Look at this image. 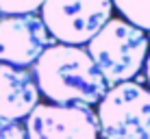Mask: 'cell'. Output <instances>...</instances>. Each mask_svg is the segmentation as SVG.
Instances as JSON below:
<instances>
[{
	"instance_id": "1",
	"label": "cell",
	"mask_w": 150,
	"mask_h": 139,
	"mask_svg": "<svg viewBox=\"0 0 150 139\" xmlns=\"http://www.w3.org/2000/svg\"><path fill=\"white\" fill-rule=\"evenodd\" d=\"M33 76L39 94L59 107L98 104L109 89L87 50L79 46H48L35 61Z\"/></svg>"
},
{
	"instance_id": "2",
	"label": "cell",
	"mask_w": 150,
	"mask_h": 139,
	"mask_svg": "<svg viewBox=\"0 0 150 139\" xmlns=\"http://www.w3.org/2000/svg\"><path fill=\"white\" fill-rule=\"evenodd\" d=\"M148 50L150 39L146 30L122 18H111L87 44V54L96 63L107 87L131 83V78H135L146 65Z\"/></svg>"
},
{
	"instance_id": "3",
	"label": "cell",
	"mask_w": 150,
	"mask_h": 139,
	"mask_svg": "<svg viewBox=\"0 0 150 139\" xmlns=\"http://www.w3.org/2000/svg\"><path fill=\"white\" fill-rule=\"evenodd\" d=\"M96 117L102 139H150V89L137 83L109 87Z\"/></svg>"
},
{
	"instance_id": "4",
	"label": "cell",
	"mask_w": 150,
	"mask_h": 139,
	"mask_svg": "<svg viewBox=\"0 0 150 139\" xmlns=\"http://www.w3.org/2000/svg\"><path fill=\"white\" fill-rule=\"evenodd\" d=\"M41 11L48 35L63 46L89 44L111 20V0H46Z\"/></svg>"
},
{
	"instance_id": "5",
	"label": "cell",
	"mask_w": 150,
	"mask_h": 139,
	"mask_svg": "<svg viewBox=\"0 0 150 139\" xmlns=\"http://www.w3.org/2000/svg\"><path fill=\"white\" fill-rule=\"evenodd\" d=\"M24 128L28 139H98V117L83 104H37Z\"/></svg>"
},
{
	"instance_id": "6",
	"label": "cell",
	"mask_w": 150,
	"mask_h": 139,
	"mask_svg": "<svg viewBox=\"0 0 150 139\" xmlns=\"http://www.w3.org/2000/svg\"><path fill=\"white\" fill-rule=\"evenodd\" d=\"M48 48V30L37 15H4L0 20V63L28 68Z\"/></svg>"
},
{
	"instance_id": "7",
	"label": "cell",
	"mask_w": 150,
	"mask_h": 139,
	"mask_svg": "<svg viewBox=\"0 0 150 139\" xmlns=\"http://www.w3.org/2000/svg\"><path fill=\"white\" fill-rule=\"evenodd\" d=\"M39 104V89L33 72L0 63V122L26 120Z\"/></svg>"
},
{
	"instance_id": "8",
	"label": "cell",
	"mask_w": 150,
	"mask_h": 139,
	"mask_svg": "<svg viewBox=\"0 0 150 139\" xmlns=\"http://www.w3.org/2000/svg\"><path fill=\"white\" fill-rule=\"evenodd\" d=\"M122 20L150 33V0H111Z\"/></svg>"
},
{
	"instance_id": "9",
	"label": "cell",
	"mask_w": 150,
	"mask_h": 139,
	"mask_svg": "<svg viewBox=\"0 0 150 139\" xmlns=\"http://www.w3.org/2000/svg\"><path fill=\"white\" fill-rule=\"evenodd\" d=\"M46 0H0V15H35Z\"/></svg>"
},
{
	"instance_id": "10",
	"label": "cell",
	"mask_w": 150,
	"mask_h": 139,
	"mask_svg": "<svg viewBox=\"0 0 150 139\" xmlns=\"http://www.w3.org/2000/svg\"><path fill=\"white\" fill-rule=\"evenodd\" d=\"M0 139H28V135L20 122H0Z\"/></svg>"
},
{
	"instance_id": "11",
	"label": "cell",
	"mask_w": 150,
	"mask_h": 139,
	"mask_svg": "<svg viewBox=\"0 0 150 139\" xmlns=\"http://www.w3.org/2000/svg\"><path fill=\"white\" fill-rule=\"evenodd\" d=\"M144 68H146V80L150 85V50H148V59H146V65H144ZM148 89H150V87H148Z\"/></svg>"
},
{
	"instance_id": "12",
	"label": "cell",
	"mask_w": 150,
	"mask_h": 139,
	"mask_svg": "<svg viewBox=\"0 0 150 139\" xmlns=\"http://www.w3.org/2000/svg\"><path fill=\"white\" fill-rule=\"evenodd\" d=\"M0 20H2V15H0Z\"/></svg>"
}]
</instances>
